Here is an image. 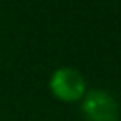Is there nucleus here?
Returning <instances> with one entry per match:
<instances>
[{
    "label": "nucleus",
    "mask_w": 121,
    "mask_h": 121,
    "mask_svg": "<svg viewBox=\"0 0 121 121\" xmlns=\"http://www.w3.org/2000/svg\"><path fill=\"white\" fill-rule=\"evenodd\" d=\"M50 91L55 98L62 102H77L82 100L87 93L86 78L77 68L62 66L57 68L50 77Z\"/></svg>",
    "instance_id": "f257e3e1"
},
{
    "label": "nucleus",
    "mask_w": 121,
    "mask_h": 121,
    "mask_svg": "<svg viewBox=\"0 0 121 121\" xmlns=\"http://www.w3.org/2000/svg\"><path fill=\"white\" fill-rule=\"evenodd\" d=\"M82 114L87 121H117L119 103L117 98L105 89L87 91L82 98Z\"/></svg>",
    "instance_id": "f03ea898"
}]
</instances>
